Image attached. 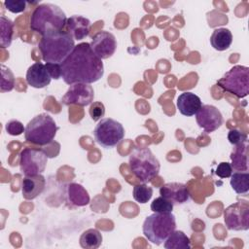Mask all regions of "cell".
<instances>
[{
    "label": "cell",
    "instance_id": "2e32d148",
    "mask_svg": "<svg viewBox=\"0 0 249 249\" xmlns=\"http://www.w3.org/2000/svg\"><path fill=\"white\" fill-rule=\"evenodd\" d=\"M46 186L45 177L42 174L25 176L21 182V193L25 199H34L40 196Z\"/></svg>",
    "mask_w": 249,
    "mask_h": 249
},
{
    "label": "cell",
    "instance_id": "603a6c76",
    "mask_svg": "<svg viewBox=\"0 0 249 249\" xmlns=\"http://www.w3.org/2000/svg\"><path fill=\"white\" fill-rule=\"evenodd\" d=\"M231 187L238 195H246L249 191V173L237 171L231 175Z\"/></svg>",
    "mask_w": 249,
    "mask_h": 249
},
{
    "label": "cell",
    "instance_id": "8992f818",
    "mask_svg": "<svg viewBox=\"0 0 249 249\" xmlns=\"http://www.w3.org/2000/svg\"><path fill=\"white\" fill-rule=\"evenodd\" d=\"M56 131L54 120L48 114H39L26 124L24 137L30 143L44 146L53 140Z\"/></svg>",
    "mask_w": 249,
    "mask_h": 249
},
{
    "label": "cell",
    "instance_id": "9c48e42d",
    "mask_svg": "<svg viewBox=\"0 0 249 249\" xmlns=\"http://www.w3.org/2000/svg\"><path fill=\"white\" fill-rule=\"evenodd\" d=\"M48 162L45 151L35 148H25L19 155V168L24 176L42 174Z\"/></svg>",
    "mask_w": 249,
    "mask_h": 249
},
{
    "label": "cell",
    "instance_id": "ba28073f",
    "mask_svg": "<svg viewBox=\"0 0 249 249\" xmlns=\"http://www.w3.org/2000/svg\"><path fill=\"white\" fill-rule=\"evenodd\" d=\"M93 135L95 141L106 149L116 147L124 139V128L121 123L111 118H104L96 124Z\"/></svg>",
    "mask_w": 249,
    "mask_h": 249
},
{
    "label": "cell",
    "instance_id": "8fae6325",
    "mask_svg": "<svg viewBox=\"0 0 249 249\" xmlns=\"http://www.w3.org/2000/svg\"><path fill=\"white\" fill-rule=\"evenodd\" d=\"M94 91L89 84L76 83L70 85L69 89L61 98L64 105L76 104L79 106H87L92 103Z\"/></svg>",
    "mask_w": 249,
    "mask_h": 249
},
{
    "label": "cell",
    "instance_id": "7a4b0ae2",
    "mask_svg": "<svg viewBox=\"0 0 249 249\" xmlns=\"http://www.w3.org/2000/svg\"><path fill=\"white\" fill-rule=\"evenodd\" d=\"M38 47L46 63L61 64L75 48V41L67 31H52L42 36Z\"/></svg>",
    "mask_w": 249,
    "mask_h": 249
},
{
    "label": "cell",
    "instance_id": "d6a6232c",
    "mask_svg": "<svg viewBox=\"0 0 249 249\" xmlns=\"http://www.w3.org/2000/svg\"><path fill=\"white\" fill-rule=\"evenodd\" d=\"M216 175L219 176L220 178H229L231 177V173H232V167L231 165V163L229 162H220L218 164V166L216 167V171H215Z\"/></svg>",
    "mask_w": 249,
    "mask_h": 249
},
{
    "label": "cell",
    "instance_id": "cb8c5ba5",
    "mask_svg": "<svg viewBox=\"0 0 249 249\" xmlns=\"http://www.w3.org/2000/svg\"><path fill=\"white\" fill-rule=\"evenodd\" d=\"M80 245L87 249H96L102 243V235L96 229H89L80 236Z\"/></svg>",
    "mask_w": 249,
    "mask_h": 249
},
{
    "label": "cell",
    "instance_id": "f1b7e54d",
    "mask_svg": "<svg viewBox=\"0 0 249 249\" xmlns=\"http://www.w3.org/2000/svg\"><path fill=\"white\" fill-rule=\"evenodd\" d=\"M89 113L90 118L96 122L100 119H102L105 115V106L100 101H95L90 104V107L89 109Z\"/></svg>",
    "mask_w": 249,
    "mask_h": 249
},
{
    "label": "cell",
    "instance_id": "ac0fdd59",
    "mask_svg": "<svg viewBox=\"0 0 249 249\" xmlns=\"http://www.w3.org/2000/svg\"><path fill=\"white\" fill-rule=\"evenodd\" d=\"M66 27L74 40H82L89 34L90 21L82 16H72L67 18Z\"/></svg>",
    "mask_w": 249,
    "mask_h": 249
},
{
    "label": "cell",
    "instance_id": "6da1fadb",
    "mask_svg": "<svg viewBox=\"0 0 249 249\" xmlns=\"http://www.w3.org/2000/svg\"><path fill=\"white\" fill-rule=\"evenodd\" d=\"M61 78L67 85L92 84L104 74V66L91 50L89 43H80L60 64Z\"/></svg>",
    "mask_w": 249,
    "mask_h": 249
},
{
    "label": "cell",
    "instance_id": "9a60e30c",
    "mask_svg": "<svg viewBox=\"0 0 249 249\" xmlns=\"http://www.w3.org/2000/svg\"><path fill=\"white\" fill-rule=\"evenodd\" d=\"M160 194L161 196L177 204L185 203L190 198L187 186L178 182H170L162 185L160 189Z\"/></svg>",
    "mask_w": 249,
    "mask_h": 249
},
{
    "label": "cell",
    "instance_id": "277c9868",
    "mask_svg": "<svg viewBox=\"0 0 249 249\" xmlns=\"http://www.w3.org/2000/svg\"><path fill=\"white\" fill-rule=\"evenodd\" d=\"M128 164L131 172L142 183L158 176L160 168L159 160L149 148H134L129 155Z\"/></svg>",
    "mask_w": 249,
    "mask_h": 249
},
{
    "label": "cell",
    "instance_id": "4fadbf2b",
    "mask_svg": "<svg viewBox=\"0 0 249 249\" xmlns=\"http://www.w3.org/2000/svg\"><path fill=\"white\" fill-rule=\"evenodd\" d=\"M196 120L200 128L205 132H212L223 124V116L219 109L213 105L205 104L196 114Z\"/></svg>",
    "mask_w": 249,
    "mask_h": 249
},
{
    "label": "cell",
    "instance_id": "4316f807",
    "mask_svg": "<svg viewBox=\"0 0 249 249\" xmlns=\"http://www.w3.org/2000/svg\"><path fill=\"white\" fill-rule=\"evenodd\" d=\"M15 86V76L13 72L6 67L5 65H1V86L0 91L6 92L11 91Z\"/></svg>",
    "mask_w": 249,
    "mask_h": 249
},
{
    "label": "cell",
    "instance_id": "f546056e",
    "mask_svg": "<svg viewBox=\"0 0 249 249\" xmlns=\"http://www.w3.org/2000/svg\"><path fill=\"white\" fill-rule=\"evenodd\" d=\"M27 2L24 0H6L4 1L5 8L11 13L18 14L25 10Z\"/></svg>",
    "mask_w": 249,
    "mask_h": 249
},
{
    "label": "cell",
    "instance_id": "83f0119b",
    "mask_svg": "<svg viewBox=\"0 0 249 249\" xmlns=\"http://www.w3.org/2000/svg\"><path fill=\"white\" fill-rule=\"evenodd\" d=\"M174 203L163 196H159L151 203V210L155 213H171Z\"/></svg>",
    "mask_w": 249,
    "mask_h": 249
},
{
    "label": "cell",
    "instance_id": "5b68a950",
    "mask_svg": "<svg viewBox=\"0 0 249 249\" xmlns=\"http://www.w3.org/2000/svg\"><path fill=\"white\" fill-rule=\"evenodd\" d=\"M176 229L175 216L172 213H153L143 223V234L153 244L160 245Z\"/></svg>",
    "mask_w": 249,
    "mask_h": 249
},
{
    "label": "cell",
    "instance_id": "e0dca14e",
    "mask_svg": "<svg viewBox=\"0 0 249 249\" xmlns=\"http://www.w3.org/2000/svg\"><path fill=\"white\" fill-rule=\"evenodd\" d=\"M176 106L183 116L192 117L198 112L202 106V102L196 94L190 91H185L178 96Z\"/></svg>",
    "mask_w": 249,
    "mask_h": 249
},
{
    "label": "cell",
    "instance_id": "7c38bea8",
    "mask_svg": "<svg viewBox=\"0 0 249 249\" xmlns=\"http://www.w3.org/2000/svg\"><path fill=\"white\" fill-rule=\"evenodd\" d=\"M92 52L100 58L107 59L111 57L117 49V40L114 34L109 31H99L89 43Z\"/></svg>",
    "mask_w": 249,
    "mask_h": 249
},
{
    "label": "cell",
    "instance_id": "7402d4cb",
    "mask_svg": "<svg viewBox=\"0 0 249 249\" xmlns=\"http://www.w3.org/2000/svg\"><path fill=\"white\" fill-rule=\"evenodd\" d=\"M163 246L165 249H189L191 241L182 231H173L164 241Z\"/></svg>",
    "mask_w": 249,
    "mask_h": 249
},
{
    "label": "cell",
    "instance_id": "d4e9b609",
    "mask_svg": "<svg viewBox=\"0 0 249 249\" xmlns=\"http://www.w3.org/2000/svg\"><path fill=\"white\" fill-rule=\"evenodd\" d=\"M0 46L1 48H8L13 40L14 23L5 16L0 17Z\"/></svg>",
    "mask_w": 249,
    "mask_h": 249
},
{
    "label": "cell",
    "instance_id": "5bb4252c",
    "mask_svg": "<svg viewBox=\"0 0 249 249\" xmlns=\"http://www.w3.org/2000/svg\"><path fill=\"white\" fill-rule=\"evenodd\" d=\"M51 73L49 72L46 64L41 62L33 63L26 72V82L29 86L35 89H43L47 87L52 80Z\"/></svg>",
    "mask_w": 249,
    "mask_h": 249
},
{
    "label": "cell",
    "instance_id": "52a82bcc",
    "mask_svg": "<svg viewBox=\"0 0 249 249\" xmlns=\"http://www.w3.org/2000/svg\"><path fill=\"white\" fill-rule=\"evenodd\" d=\"M217 86L237 98L247 96L249 93V68L243 65H234L217 81Z\"/></svg>",
    "mask_w": 249,
    "mask_h": 249
},
{
    "label": "cell",
    "instance_id": "484cf974",
    "mask_svg": "<svg viewBox=\"0 0 249 249\" xmlns=\"http://www.w3.org/2000/svg\"><path fill=\"white\" fill-rule=\"evenodd\" d=\"M132 195H133V198L137 202L146 203L151 199L153 196V189L152 187L146 185L145 183L138 184L133 187Z\"/></svg>",
    "mask_w": 249,
    "mask_h": 249
},
{
    "label": "cell",
    "instance_id": "30bf717a",
    "mask_svg": "<svg viewBox=\"0 0 249 249\" xmlns=\"http://www.w3.org/2000/svg\"><path fill=\"white\" fill-rule=\"evenodd\" d=\"M224 221L229 230L247 231L249 229V203L238 200L224 210Z\"/></svg>",
    "mask_w": 249,
    "mask_h": 249
},
{
    "label": "cell",
    "instance_id": "44dd1931",
    "mask_svg": "<svg viewBox=\"0 0 249 249\" xmlns=\"http://www.w3.org/2000/svg\"><path fill=\"white\" fill-rule=\"evenodd\" d=\"M210 43L215 50L219 52L226 51L232 43V34L228 28H216L210 37Z\"/></svg>",
    "mask_w": 249,
    "mask_h": 249
},
{
    "label": "cell",
    "instance_id": "ffe728a7",
    "mask_svg": "<svg viewBox=\"0 0 249 249\" xmlns=\"http://www.w3.org/2000/svg\"><path fill=\"white\" fill-rule=\"evenodd\" d=\"M68 201L75 206H86L89 203V196L87 190L78 183H70L67 186Z\"/></svg>",
    "mask_w": 249,
    "mask_h": 249
},
{
    "label": "cell",
    "instance_id": "4dcf8cb0",
    "mask_svg": "<svg viewBox=\"0 0 249 249\" xmlns=\"http://www.w3.org/2000/svg\"><path fill=\"white\" fill-rule=\"evenodd\" d=\"M6 131L13 136L20 135L22 132L25 131V127L23 124L17 120H12L6 124Z\"/></svg>",
    "mask_w": 249,
    "mask_h": 249
},
{
    "label": "cell",
    "instance_id": "1f68e13d",
    "mask_svg": "<svg viewBox=\"0 0 249 249\" xmlns=\"http://www.w3.org/2000/svg\"><path fill=\"white\" fill-rule=\"evenodd\" d=\"M228 140L232 145H238L247 141V135L238 129H231L228 133Z\"/></svg>",
    "mask_w": 249,
    "mask_h": 249
},
{
    "label": "cell",
    "instance_id": "d6986e66",
    "mask_svg": "<svg viewBox=\"0 0 249 249\" xmlns=\"http://www.w3.org/2000/svg\"><path fill=\"white\" fill-rule=\"evenodd\" d=\"M231 167L236 171L248 170V143L247 141L234 145L231 153Z\"/></svg>",
    "mask_w": 249,
    "mask_h": 249
},
{
    "label": "cell",
    "instance_id": "836d02e7",
    "mask_svg": "<svg viewBox=\"0 0 249 249\" xmlns=\"http://www.w3.org/2000/svg\"><path fill=\"white\" fill-rule=\"evenodd\" d=\"M46 66L49 69V72L51 73V76L53 79H59L61 78V68L60 64H54V63H46Z\"/></svg>",
    "mask_w": 249,
    "mask_h": 249
},
{
    "label": "cell",
    "instance_id": "3957f363",
    "mask_svg": "<svg viewBox=\"0 0 249 249\" xmlns=\"http://www.w3.org/2000/svg\"><path fill=\"white\" fill-rule=\"evenodd\" d=\"M65 13L56 5L44 3L38 5L30 18V28L42 36L52 31H62L66 25Z\"/></svg>",
    "mask_w": 249,
    "mask_h": 249
}]
</instances>
